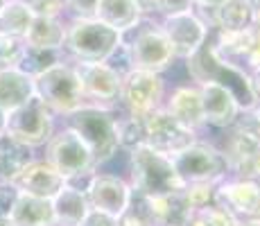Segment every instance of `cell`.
I'll return each instance as SVG.
<instances>
[{
	"mask_svg": "<svg viewBox=\"0 0 260 226\" xmlns=\"http://www.w3.org/2000/svg\"><path fill=\"white\" fill-rule=\"evenodd\" d=\"M122 154L124 160H127L124 177L132 183L134 192L143 195L147 199H154L183 190V183L177 177V170H174L172 158L168 154L158 152L147 143L136 145V147L127 149Z\"/></svg>",
	"mask_w": 260,
	"mask_h": 226,
	"instance_id": "cell-1",
	"label": "cell"
},
{
	"mask_svg": "<svg viewBox=\"0 0 260 226\" xmlns=\"http://www.w3.org/2000/svg\"><path fill=\"white\" fill-rule=\"evenodd\" d=\"M118 57H122L124 70H145L156 75H166L177 63L172 45L163 34L156 16H145L132 32L122 34V48Z\"/></svg>",
	"mask_w": 260,
	"mask_h": 226,
	"instance_id": "cell-2",
	"label": "cell"
},
{
	"mask_svg": "<svg viewBox=\"0 0 260 226\" xmlns=\"http://www.w3.org/2000/svg\"><path fill=\"white\" fill-rule=\"evenodd\" d=\"M122 48V34L98 18H68L63 54L73 63L116 61Z\"/></svg>",
	"mask_w": 260,
	"mask_h": 226,
	"instance_id": "cell-3",
	"label": "cell"
},
{
	"mask_svg": "<svg viewBox=\"0 0 260 226\" xmlns=\"http://www.w3.org/2000/svg\"><path fill=\"white\" fill-rule=\"evenodd\" d=\"M63 124L71 127L88 145L98 170L113 163L122 154L118 143V109L82 104L77 111L63 118Z\"/></svg>",
	"mask_w": 260,
	"mask_h": 226,
	"instance_id": "cell-4",
	"label": "cell"
},
{
	"mask_svg": "<svg viewBox=\"0 0 260 226\" xmlns=\"http://www.w3.org/2000/svg\"><path fill=\"white\" fill-rule=\"evenodd\" d=\"M172 165L177 170V177L181 179L183 185L192 183H211L219 185L229 177V163L222 149L215 145V140L202 138L188 145V147L179 149L172 154Z\"/></svg>",
	"mask_w": 260,
	"mask_h": 226,
	"instance_id": "cell-5",
	"label": "cell"
},
{
	"mask_svg": "<svg viewBox=\"0 0 260 226\" xmlns=\"http://www.w3.org/2000/svg\"><path fill=\"white\" fill-rule=\"evenodd\" d=\"M34 95L57 118H66L84 102V90L73 61H61L34 77Z\"/></svg>",
	"mask_w": 260,
	"mask_h": 226,
	"instance_id": "cell-6",
	"label": "cell"
},
{
	"mask_svg": "<svg viewBox=\"0 0 260 226\" xmlns=\"http://www.w3.org/2000/svg\"><path fill=\"white\" fill-rule=\"evenodd\" d=\"M166 75L145 73V70H124L120 82L118 111L134 115V118H147L149 113L158 111L168 95Z\"/></svg>",
	"mask_w": 260,
	"mask_h": 226,
	"instance_id": "cell-7",
	"label": "cell"
},
{
	"mask_svg": "<svg viewBox=\"0 0 260 226\" xmlns=\"http://www.w3.org/2000/svg\"><path fill=\"white\" fill-rule=\"evenodd\" d=\"M43 158L66 181L86 177V174L98 170V163H95L93 152L88 149V145L71 127H66V124L59 127L52 134V138L46 143Z\"/></svg>",
	"mask_w": 260,
	"mask_h": 226,
	"instance_id": "cell-8",
	"label": "cell"
},
{
	"mask_svg": "<svg viewBox=\"0 0 260 226\" xmlns=\"http://www.w3.org/2000/svg\"><path fill=\"white\" fill-rule=\"evenodd\" d=\"M54 132H57V115L37 95L7 113L5 134L32 149L46 147V143L52 138Z\"/></svg>",
	"mask_w": 260,
	"mask_h": 226,
	"instance_id": "cell-9",
	"label": "cell"
},
{
	"mask_svg": "<svg viewBox=\"0 0 260 226\" xmlns=\"http://www.w3.org/2000/svg\"><path fill=\"white\" fill-rule=\"evenodd\" d=\"M158 25L172 45L177 61H186L192 54H197L204 48V43L211 39V25L197 9L177 14V16L158 18Z\"/></svg>",
	"mask_w": 260,
	"mask_h": 226,
	"instance_id": "cell-10",
	"label": "cell"
},
{
	"mask_svg": "<svg viewBox=\"0 0 260 226\" xmlns=\"http://www.w3.org/2000/svg\"><path fill=\"white\" fill-rule=\"evenodd\" d=\"M86 199L93 210L107 213L111 217H120L127 204L132 202V183L127 181L124 174L118 172H104L102 168L95 170L88 177L86 183Z\"/></svg>",
	"mask_w": 260,
	"mask_h": 226,
	"instance_id": "cell-11",
	"label": "cell"
},
{
	"mask_svg": "<svg viewBox=\"0 0 260 226\" xmlns=\"http://www.w3.org/2000/svg\"><path fill=\"white\" fill-rule=\"evenodd\" d=\"M75 70H77L79 82H82L84 102L98 104V107H107V109H118L122 70L118 66H113L111 61L75 63Z\"/></svg>",
	"mask_w": 260,
	"mask_h": 226,
	"instance_id": "cell-12",
	"label": "cell"
},
{
	"mask_svg": "<svg viewBox=\"0 0 260 226\" xmlns=\"http://www.w3.org/2000/svg\"><path fill=\"white\" fill-rule=\"evenodd\" d=\"M199 86V98H202V111L204 122H206V132H226V129L236 127L242 107H240L238 98L226 86L217 82H204Z\"/></svg>",
	"mask_w": 260,
	"mask_h": 226,
	"instance_id": "cell-13",
	"label": "cell"
},
{
	"mask_svg": "<svg viewBox=\"0 0 260 226\" xmlns=\"http://www.w3.org/2000/svg\"><path fill=\"white\" fill-rule=\"evenodd\" d=\"M215 202L226 208L238 222L260 219V179L226 177L217 185Z\"/></svg>",
	"mask_w": 260,
	"mask_h": 226,
	"instance_id": "cell-14",
	"label": "cell"
},
{
	"mask_svg": "<svg viewBox=\"0 0 260 226\" xmlns=\"http://www.w3.org/2000/svg\"><path fill=\"white\" fill-rule=\"evenodd\" d=\"M163 111L172 120H177L181 127L188 132L204 136L206 134V122H204V111H202V98H199V86L194 82H183L174 84L168 88L166 102H163Z\"/></svg>",
	"mask_w": 260,
	"mask_h": 226,
	"instance_id": "cell-15",
	"label": "cell"
},
{
	"mask_svg": "<svg viewBox=\"0 0 260 226\" xmlns=\"http://www.w3.org/2000/svg\"><path fill=\"white\" fill-rule=\"evenodd\" d=\"M143 120H145V143L152 145L158 152L168 154V156L177 154L179 149L188 147L192 140L199 138L197 134L188 132L177 120L170 118V115L163 111V107L158 109V111L149 113L147 118H143Z\"/></svg>",
	"mask_w": 260,
	"mask_h": 226,
	"instance_id": "cell-16",
	"label": "cell"
},
{
	"mask_svg": "<svg viewBox=\"0 0 260 226\" xmlns=\"http://www.w3.org/2000/svg\"><path fill=\"white\" fill-rule=\"evenodd\" d=\"M12 183L25 195L41 197V199H52L54 195L66 185V179H63L46 158H34Z\"/></svg>",
	"mask_w": 260,
	"mask_h": 226,
	"instance_id": "cell-17",
	"label": "cell"
},
{
	"mask_svg": "<svg viewBox=\"0 0 260 226\" xmlns=\"http://www.w3.org/2000/svg\"><path fill=\"white\" fill-rule=\"evenodd\" d=\"M52 215H54V226H79L84 217L91 210V204L86 199V192L75 185L66 183L52 199Z\"/></svg>",
	"mask_w": 260,
	"mask_h": 226,
	"instance_id": "cell-18",
	"label": "cell"
},
{
	"mask_svg": "<svg viewBox=\"0 0 260 226\" xmlns=\"http://www.w3.org/2000/svg\"><path fill=\"white\" fill-rule=\"evenodd\" d=\"M34 98V79L16 66L0 68V109L5 113L18 109Z\"/></svg>",
	"mask_w": 260,
	"mask_h": 226,
	"instance_id": "cell-19",
	"label": "cell"
},
{
	"mask_svg": "<svg viewBox=\"0 0 260 226\" xmlns=\"http://www.w3.org/2000/svg\"><path fill=\"white\" fill-rule=\"evenodd\" d=\"M95 18L107 23L109 27L118 29L120 34H127L143 21V12L136 7L134 0H98Z\"/></svg>",
	"mask_w": 260,
	"mask_h": 226,
	"instance_id": "cell-20",
	"label": "cell"
},
{
	"mask_svg": "<svg viewBox=\"0 0 260 226\" xmlns=\"http://www.w3.org/2000/svg\"><path fill=\"white\" fill-rule=\"evenodd\" d=\"M23 41L25 45H32V48L63 50V43H66V21H63V16H34Z\"/></svg>",
	"mask_w": 260,
	"mask_h": 226,
	"instance_id": "cell-21",
	"label": "cell"
},
{
	"mask_svg": "<svg viewBox=\"0 0 260 226\" xmlns=\"http://www.w3.org/2000/svg\"><path fill=\"white\" fill-rule=\"evenodd\" d=\"M9 222H12V226H54L52 204H50V199L21 192Z\"/></svg>",
	"mask_w": 260,
	"mask_h": 226,
	"instance_id": "cell-22",
	"label": "cell"
},
{
	"mask_svg": "<svg viewBox=\"0 0 260 226\" xmlns=\"http://www.w3.org/2000/svg\"><path fill=\"white\" fill-rule=\"evenodd\" d=\"M34 158L37 156L32 147L7 134H0V181H14Z\"/></svg>",
	"mask_w": 260,
	"mask_h": 226,
	"instance_id": "cell-23",
	"label": "cell"
},
{
	"mask_svg": "<svg viewBox=\"0 0 260 226\" xmlns=\"http://www.w3.org/2000/svg\"><path fill=\"white\" fill-rule=\"evenodd\" d=\"M253 12L247 0H229L222 7L213 9L208 25L215 27V32H242L251 27Z\"/></svg>",
	"mask_w": 260,
	"mask_h": 226,
	"instance_id": "cell-24",
	"label": "cell"
},
{
	"mask_svg": "<svg viewBox=\"0 0 260 226\" xmlns=\"http://www.w3.org/2000/svg\"><path fill=\"white\" fill-rule=\"evenodd\" d=\"M149 202H152L156 226H186L188 224V217L192 210H190V206L183 199L181 192L166 195V197H154Z\"/></svg>",
	"mask_w": 260,
	"mask_h": 226,
	"instance_id": "cell-25",
	"label": "cell"
},
{
	"mask_svg": "<svg viewBox=\"0 0 260 226\" xmlns=\"http://www.w3.org/2000/svg\"><path fill=\"white\" fill-rule=\"evenodd\" d=\"M34 12L21 0H7L0 9V32L14 39H23L32 25Z\"/></svg>",
	"mask_w": 260,
	"mask_h": 226,
	"instance_id": "cell-26",
	"label": "cell"
},
{
	"mask_svg": "<svg viewBox=\"0 0 260 226\" xmlns=\"http://www.w3.org/2000/svg\"><path fill=\"white\" fill-rule=\"evenodd\" d=\"M66 61V54L63 50H43V48H32V45H25L23 48V54L18 59L16 68L23 70L25 75L29 77H37V75L46 73L48 68L57 66V63Z\"/></svg>",
	"mask_w": 260,
	"mask_h": 226,
	"instance_id": "cell-27",
	"label": "cell"
},
{
	"mask_svg": "<svg viewBox=\"0 0 260 226\" xmlns=\"http://www.w3.org/2000/svg\"><path fill=\"white\" fill-rule=\"evenodd\" d=\"M120 226H156V217H154L152 202L143 195L134 192L132 202L127 204V208L122 210V215L118 217Z\"/></svg>",
	"mask_w": 260,
	"mask_h": 226,
	"instance_id": "cell-28",
	"label": "cell"
},
{
	"mask_svg": "<svg viewBox=\"0 0 260 226\" xmlns=\"http://www.w3.org/2000/svg\"><path fill=\"white\" fill-rule=\"evenodd\" d=\"M186 226H238V219L217 202H213L202 208H194Z\"/></svg>",
	"mask_w": 260,
	"mask_h": 226,
	"instance_id": "cell-29",
	"label": "cell"
},
{
	"mask_svg": "<svg viewBox=\"0 0 260 226\" xmlns=\"http://www.w3.org/2000/svg\"><path fill=\"white\" fill-rule=\"evenodd\" d=\"M118 143L122 152L136 147V145H143L145 143V120L118 111Z\"/></svg>",
	"mask_w": 260,
	"mask_h": 226,
	"instance_id": "cell-30",
	"label": "cell"
},
{
	"mask_svg": "<svg viewBox=\"0 0 260 226\" xmlns=\"http://www.w3.org/2000/svg\"><path fill=\"white\" fill-rule=\"evenodd\" d=\"M215 192H217V185H211V183L183 185V190H181V195H183V199L188 202L190 210L213 204V202H215Z\"/></svg>",
	"mask_w": 260,
	"mask_h": 226,
	"instance_id": "cell-31",
	"label": "cell"
},
{
	"mask_svg": "<svg viewBox=\"0 0 260 226\" xmlns=\"http://www.w3.org/2000/svg\"><path fill=\"white\" fill-rule=\"evenodd\" d=\"M25 48L23 39H14L0 32V68H12L18 63Z\"/></svg>",
	"mask_w": 260,
	"mask_h": 226,
	"instance_id": "cell-32",
	"label": "cell"
},
{
	"mask_svg": "<svg viewBox=\"0 0 260 226\" xmlns=\"http://www.w3.org/2000/svg\"><path fill=\"white\" fill-rule=\"evenodd\" d=\"M21 190L12 183V181H0V219H9L12 210L16 206Z\"/></svg>",
	"mask_w": 260,
	"mask_h": 226,
	"instance_id": "cell-33",
	"label": "cell"
},
{
	"mask_svg": "<svg viewBox=\"0 0 260 226\" xmlns=\"http://www.w3.org/2000/svg\"><path fill=\"white\" fill-rule=\"evenodd\" d=\"M156 18H166V16H177L183 12H192L194 9V0H156Z\"/></svg>",
	"mask_w": 260,
	"mask_h": 226,
	"instance_id": "cell-34",
	"label": "cell"
},
{
	"mask_svg": "<svg viewBox=\"0 0 260 226\" xmlns=\"http://www.w3.org/2000/svg\"><path fill=\"white\" fill-rule=\"evenodd\" d=\"M68 7V0H32L29 9L34 16H63Z\"/></svg>",
	"mask_w": 260,
	"mask_h": 226,
	"instance_id": "cell-35",
	"label": "cell"
},
{
	"mask_svg": "<svg viewBox=\"0 0 260 226\" xmlns=\"http://www.w3.org/2000/svg\"><path fill=\"white\" fill-rule=\"evenodd\" d=\"M98 0H68V18H95Z\"/></svg>",
	"mask_w": 260,
	"mask_h": 226,
	"instance_id": "cell-36",
	"label": "cell"
},
{
	"mask_svg": "<svg viewBox=\"0 0 260 226\" xmlns=\"http://www.w3.org/2000/svg\"><path fill=\"white\" fill-rule=\"evenodd\" d=\"M79 226H120L118 217H111L107 213H100V210H88V215L84 217V222Z\"/></svg>",
	"mask_w": 260,
	"mask_h": 226,
	"instance_id": "cell-37",
	"label": "cell"
},
{
	"mask_svg": "<svg viewBox=\"0 0 260 226\" xmlns=\"http://www.w3.org/2000/svg\"><path fill=\"white\" fill-rule=\"evenodd\" d=\"M224 3H229V0H194V9L199 14H211L213 9L222 7Z\"/></svg>",
	"mask_w": 260,
	"mask_h": 226,
	"instance_id": "cell-38",
	"label": "cell"
},
{
	"mask_svg": "<svg viewBox=\"0 0 260 226\" xmlns=\"http://www.w3.org/2000/svg\"><path fill=\"white\" fill-rule=\"evenodd\" d=\"M249 86H251L253 102L260 104V68H256V70H249Z\"/></svg>",
	"mask_w": 260,
	"mask_h": 226,
	"instance_id": "cell-39",
	"label": "cell"
},
{
	"mask_svg": "<svg viewBox=\"0 0 260 226\" xmlns=\"http://www.w3.org/2000/svg\"><path fill=\"white\" fill-rule=\"evenodd\" d=\"M136 3V7L143 12V16H154V12H156V0H134Z\"/></svg>",
	"mask_w": 260,
	"mask_h": 226,
	"instance_id": "cell-40",
	"label": "cell"
},
{
	"mask_svg": "<svg viewBox=\"0 0 260 226\" xmlns=\"http://www.w3.org/2000/svg\"><path fill=\"white\" fill-rule=\"evenodd\" d=\"M5 122H7V113L0 109V134H5Z\"/></svg>",
	"mask_w": 260,
	"mask_h": 226,
	"instance_id": "cell-41",
	"label": "cell"
},
{
	"mask_svg": "<svg viewBox=\"0 0 260 226\" xmlns=\"http://www.w3.org/2000/svg\"><path fill=\"white\" fill-rule=\"evenodd\" d=\"M0 226H12V222L9 219H0Z\"/></svg>",
	"mask_w": 260,
	"mask_h": 226,
	"instance_id": "cell-42",
	"label": "cell"
}]
</instances>
